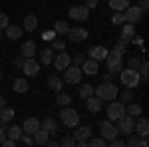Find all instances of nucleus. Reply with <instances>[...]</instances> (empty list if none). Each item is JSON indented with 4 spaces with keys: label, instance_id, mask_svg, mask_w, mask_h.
<instances>
[{
    "label": "nucleus",
    "instance_id": "30",
    "mask_svg": "<svg viewBox=\"0 0 149 147\" xmlns=\"http://www.w3.org/2000/svg\"><path fill=\"white\" fill-rule=\"evenodd\" d=\"M12 119H14V109L4 105V107L0 109V121H6V123H8V121H12Z\"/></svg>",
    "mask_w": 149,
    "mask_h": 147
},
{
    "label": "nucleus",
    "instance_id": "26",
    "mask_svg": "<svg viewBox=\"0 0 149 147\" xmlns=\"http://www.w3.org/2000/svg\"><path fill=\"white\" fill-rule=\"evenodd\" d=\"M141 111H143V107H141V103H137V102H129L127 107H125V113L127 115H133V117H139Z\"/></svg>",
    "mask_w": 149,
    "mask_h": 147
},
{
    "label": "nucleus",
    "instance_id": "35",
    "mask_svg": "<svg viewBox=\"0 0 149 147\" xmlns=\"http://www.w3.org/2000/svg\"><path fill=\"white\" fill-rule=\"evenodd\" d=\"M139 76H141V82L143 84H147V76H149V64L143 60L141 62V66H139Z\"/></svg>",
    "mask_w": 149,
    "mask_h": 147
},
{
    "label": "nucleus",
    "instance_id": "13",
    "mask_svg": "<svg viewBox=\"0 0 149 147\" xmlns=\"http://www.w3.org/2000/svg\"><path fill=\"white\" fill-rule=\"evenodd\" d=\"M72 42H84L86 38H88V30L86 28H80V26H76V28H68V32H66Z\"/></svg>",
    "mask_w": 149,
    "mask_h": 147
},
{
    "label": "nucleus",
    "instance_id": "3",
    "mask_svg": "<svg viewBox=\"0 0 149 147\" xmlns=\"http://www.w3.org/2000/svg\"><path fill=\"white\" fill-rule=\"evenodd\" d=\"M119 76H121V84H123L125 88H129V90L137 88L139 84H141V76H139V70H135V68L121 70V72H119Z\"/></svg>",
    "mask_w": 149,
    "mask_h": 147
},
{
    "label": "nucleus",
    "instance_id": "32",
    "mask_svg": "<svg viewBox=\"0 0 149 147\" xmlns=\"http://www.w3.org/2000/svg\"><path fill=\"white\" fill-rule=\"evenodd\" d=\"M56 103L60 105V107H66V105H70V103H72V95H70V93H60V91H58Z\"/></svg>",
    "mask_w": 149,
    "mask_h": 147
},
{
    "label": "nucleus",
    "instance_id": "7",
    "mask_svg": "<svg viewBox=\"0 0 149 147\" xmlns=\"http://www.w3.org/2000/svg\"><path fill=\"white\" fill-rule=\"evenodd\" d=\"M80 79H81V68L80 66H72L70 64L68 68L64 70V82L66 84H80Z\"/></svg>",
    "mask_w": 149,
    "mask_h": 147
},
{
    "label": "nucleus",
    "instance_id": "52",
    "mask_svg": "<svg viewBox=\"0 0 149 147\" xmlns=\"http://www.w3.org/2000/svg\"><path fill=\"white\" fill-rule=\"evenodd\" d=\"M54 38H56V32H54V30H50V32L44 34V40H54Z\"/></svg>",
    "mask_w": 149,
    "mask_h": 147
},
{
    "label": "nucleus",
    "instance_id": "46",
    "mask_svg": "<svg viewBox=\"0 0 149 147\" xmlns=\"http://www.w3.org/2000/svg\"><path fill=\"white\" fill-rule=\"evenodd\" d=\"M137 6H139L143 12H147V10H149V0H137Z\"/></svg>",
    "mask_w": 149,
    "mask_h": 147
},
{
    "label": "nucleus",
    "instance_id": "45",
    "mask_svg": "<svg viewBox=\"0 0 149 147\" xmlns=\"http://www.w3.org/2000/svg\"><path fill=\"white\" fill-rule=\"evenodd\" d=\"M84 60H86L84 54H76V56H74V66H81V64H84Z\"/></svg>",
    "mask_w": 149,
    "mask_h": 147
},
{
    "label": "nucleus",
    "instance_id": "16",
    "mask_svg": "<svg viewBox=\"0 0 149 147\" xmlns=\"http://www.w3.org/2000/svg\"><path fill=\"white\" fill-rule=\"evenodd\" d=\"M52 62H54L56 70H62V72H64V70H66L70 64H72V58H70V54H66V52L62 50V54L54 56V60H52Z\"/></svg>",
    "mask_w": 149,
    "mask_h": 147
},
{
    "label": "nucleus",
    "instance_id": "28",
    "mask_svg": "<svg viewBox=\"0 0 149 147\" xmlns=\"http://www.w3.org/2000/svg\"><path fill=\"white\" fill-rule=\"evenodd\" d=\"M22 127L20 125H12V127H8L6 129V135L10 137V139H14V141H20V137H22Z\"/></svg>",
    "mask_w": 149,
    "mask_h": 147
},
{
    "label": "nucleus",
    "instance_id": "2",
    "mask_svg": "<svg viewBox=\"0 0 149 147\" xmlns=\"http://www.w3.org/2000/svg\"><path fill=\"white\" fill-rule=\"evenodd\" d=\"M123 56H125V54H121V52H117V50L107 52L105 64H107V70H109L111 74H119V72L123 70Z\"/></svg>",
    "mask_w": 149,
    "mask_h": 147
},
{
    "label": "nucleus",
    "instance_id": "12",
    "mask_svg": "<svg viewBox=\"0 0 149 147\" xmlns=\"http://www.w3.org/2000/svg\"><path fill=\"white\" fill-rule=\"evenodd\" d=\"M68 14H70V18L84 22V20H88V16H90V8H88V6H72L68 10Z\"/></svg>",
    "mask_w": 149,
    "mask_h": 147
},
{
    "label": "nucleus",
    "instance_id": "21",
    "mask_svg": "<svg viewBox=\"0 0 149 147\" xmlns=\"http://www.w3.org/2000/svg\"><path fill=\"white\" fill-rule=\"evenodd\" d=\"M86 107H88V111L97 113L102 109V100L97 95H90V98H86Z\"/></svg>",
    "mask_w": 149,
    "mask_h": 147
},
{
    "label": "nucleus",
    "instance_id": "20",
    "mask_svg": "<svg viewBox=\"0 0 149 147\" xmlns=\"http://www.w3.org/2000/svg\"><path fill=\"white\" fill-rule=\"evenodd\" d=\"M22 32H24L22 26H16V24H8L6 26V38H10V40H20Z\"/></svg>",
    "mask_w": 149,
    "mask_h": 147
},
{
    "label": "nucleus",
    "instance_id": "11",
    "mask_svg": "<svg viewBox=\"0 0 149 147\" xmlns=\"http://www.w3.org/2000/svg\"><path fill=\"white\" fill-rule=\"evenodd\" d=\"M22 72L28 78H34V76H38V72H40V64L36 62L34 58H26L24 60V66H22Z\"/></svg>",
    "mask_w": 149,
    "mask_h": 147
},
{
    "label": "nucleus",
    "instance_id": "42",
    "mask_svg": "<svg viewBox=\"0 0 149 147\" xmlns=\"http://www.w3.org/2000/svg\"><path fill=\"white\" fill-rule=\"evenodd\" d=\"M131 100H133V91L127 88V90L121 93V102H131Z\"/></svg>",
    "mask_w": 149,
    "mask_h": 147
},
{
    "label": "nucleus",
    "instance_id": "56",
    "mask_svg": "<svg viewBox=\"0 0 149 147\" xmlns=\"http://www.w3.org/2000/svg\"><path fill=\"white\" fill-rule=\"evenodd\" d=\"M0 38H2V34H0Z\"/></svg>",
    "mask_w": 149,
    "mask_h": 147
},
{
    "label": "nucleus",
    "instance_id": "22",
    "mask_svg": "<svg viewBox=\"0 0 149 147\" xmlns=\"http://www.w3.org/2000/svg\"><path fill=\"white\" fill-rule=\"evenodd\" d=\"M48 88L52 91H60L62 88H64V79L60 78L58 74H52L50 78H48Z\"/></svg>",
    "mask_w": 149,
    "mask_h": 147
},
{
    "label": "nucleus",
    "instance_id": "54",
    "mask_svg": "<svg viewBox=\"0 0 149 147\" xmlns=\"http://www.w3.org/2000/svg\"><path fill=\"white\" fill-rule=\"evenodd\" d=\"M4 105H6V100H4V98H2V95H0V109H2V107H4Z\"/></svg>",
    "mask_w": 149,
    "mask_h": 147
},
{
    "label": "nucleus",
    "instance_id": "50",
    "mask_svg": "<svg viewBox=\"0 0 149 147\" xmlns=\"http://www.w3.org/2000/svg\"><path fill=\"white\" fill-rule=\"evenodd\" d=\"M0 145H4V147H14V145H16V141H14V139H6V137H4V141H2Z\"/></svg>",
    "mask_w": 149,
    "mask_h": 147
},
{
    "label": "nucleus",
    "instance_id": "41",
    "mask_svg": "<svg viewBox=\"0 0 149 147\" xmlns=\"http://www.w3.org/2000/svg\"><path fill=\"white\" fill-rule=\"evenodd\" d=\"M107 143H109L111 147H123V145H125V141H123V137H119V135H115L113 139H109Z\"/></svg>",
    "mask_w": 149,
    "mask_h": 147
},
{
    "label": "nucleus",
    "instance_id": "9",
    "mask_svg": "<svg viewBox=\"0 0 149 147\" xmlns=\"http://www.w3.org/2000/svg\"><path fill=\"white\" fill-rule=\"evenodd\" d=\"M123 16H125V22L137 24V22H141V18H143V10H141L139 6H127L125 10H123Z\"/></svg>",
    "mask_w": 149,
    "mask_h": 147
},
{
    "label": "nucleus",
    "instance_id": "27",
    "mask_svg": "<svg viewBox=\"0 0 149 147\" xmlns=\"http://www.w3.org/2000/svg\"><path fill=\"white\" fill-rule=\"evenodd\" d=\"M48 137H50V133H48L46 129H42V127H40V129H38L36 133H32V139H34V143H36V145H44Z\"/></svg>",
    "mask_w": 149,
    "mask_h": 147
},
{
    "label": "nucleus",
    "instance_id": "24",
    "mask_svg": "<svg viewBox=\"0 0 149 147\" xmlns=\"http://www.w3.org/2000/svg\"><path fill=\"white\" fill-rule=\"evenodd\" d=\"M12 88H14L16 93H26V91L30 90V84L26 82V78H16L14 84H12Z\"/></svg>",
    "mask_w": 149,
    "mask_h": 147
},
{
    "label": "nucleus",
    "instance_id": "4",
    "mask_svg": "<svg viewBox=\"0 0 149 147\" xmlns=\"http://www.w3.org/2000/svg\"><path fill=\"white\" fill-rule=\"evenodd\" d=\"M60 119H62V123L66 125V127H76V125H80V113L76 111L74 107H62V111H60Z\"/></svg>",
    "mask_w": 149,
    "mask_h": 147
},
{
    "label": "nucleus",
    "instance_id": "1",
    "mask_svg": "<svg viewBox=\"0 0 149 147\" xmlns=\"http://www.w3.org/2000/svg\"><path fill=\"white\" fill-rule=\"evenodd\" d=\"M93 95H97L102 102H111L117 98V86L113 82H103L102 86L93 88Z\"/></svg>",
    "mask_w": 149,
    "mask_h": 147
},
{
    "label": "nucleus",
    "instance_id": "48",
    "mask_svg": "<svg viewBox=\"0 0 149 147\" xmlns=\"http://www.w3.org/2000/svg\"><path fill=\"white\" fill-rule=\"evenodd\" d=\"M24 60H26V58H24L22 54H20V56H18L16 60H14V66H16V68H20V70H22V66H24Z\"/></svg>",
    "mask_w": 149,
    "mask_h": 147
},
{
    "label": "nucleus",
    "instance_id": "34",
    "mask_svg": "<svg viewBox=\"0 0 149 147\" xmlns=\"http://www.w3.org/2000/svg\"><path fill=\"white\" fill-rule=\"evenodd\" d=\"M54 60V50L52 48H44L42 50V64H52Z\"/></svg>",
    "mask_w": 149,
    "mask_h": 147
},
{
    "label": "nucleus",
    "instance_id": "18",
    "mask_svg": "<svg viewBox=\"0 0 149 147\" xmlns=\"http://www.w3.org/2000/svg\"><path fill=\"white\" fill-rule=\"evenodd\" d=\"M137 131L139 137H147L149 135V123L145 117H139V119H135V125H133V133Z\"/></svg>",
    "mask_w": 149,
    "mask_h": 147
},
{
    "label": "nucleus",
    "instance_id": "23",
    "mask_svg": "<svg viewBox=\"0 0 149 147\" xmlns=\"http://www.w3.org/2000/svg\"><path fill=\"white\" fill-rule=\"evenodd\" d=\"M20 52H22L24 58H34V54H36V42H34V40L24 42L22 48H20Z\"/></svg>",
    "mask_w": 149,
    "mask_h": 147
},
{
    "label": "nucleus",
    "instance_id": "14",
    "mask_svg": "<svg viewBox=\"0 0 149 147\" xmlns=\"http://www.w3.org/2000/svg\"><path fill=\"white\" fill-rule=\"evenodd\" d=\"M81 68V74H88V76H97L100 74V66H97V60H84V64L80 66Z\"/></svg>",
    "mask_w": 149,
    "mask_h": 147
},
{
    "label": "nucleus",
    "instance_id": "19",
    "mask_svg": "<svg viewBox=\"0 0 149 147\" xmlns=\"http://www.w3.org/2000/svg\"><path fill=\"white\" fill-rule=\"evenodd\" d=\"M107 48H103V46H92L90 50H88V54H90V58H93V60H105V56H107Z\"/></svg>",
    "mask_w": 149,
    "mask_h": 147
},
{
    "label": "nucleus",
    "instance_id": "38",
    "mask_svg": "<svg viewBox=\"0 0 149 147\" xmlns=\"http://www.w3.org/2000/svg\"><path fill=\"white\" fill-rule=\"evenodd\" d=\"M125 145H129V147H137L139 145V147H141V137L131 133V135H129V139L125 141Z\"/></svg>",
    "mask_w": 149,
    "mask_h": 147
},
{
    "label": "nucleus",
    "instance_id": "55",
    "mask_svg": "<svg viewBox=\"0 0 149 147\" xmlns=\"http://www.w3.org/2000/svg\"><path fill=\"white\" fill-rule=\"evenodd\" d=\"M0 79H2V72H0Z\"/></svg>",
    "mask_w": 149,
    "mask_h": 147
},
{
    "label": "nucleus",
    "instance_id": "51",
    "mask_svg": "<svg viewBox=\"0 0 149 147\" xmlns=\"http://www.w3.org/2000/svg\"><path fill=\"white\" fill-rule=\"evenodd\" d=\"M113 76H115V74L107 72V74H103V76H102V79H103V82H113Z\"/></svg>",
    "mask_w": 149,
    "mask_h": 147
},
{
    "label": "nucleus",
    "instance_id": "10",
    "mask_svg": "<svg viewBox=\"0 0 149 147\" xmlns=\"http://www.w3.org/2000/svg\"><path fill=\"white\" fill-rule=\"evenodd\" d=\"M123 113H125V105H123V102H111L109 105H107V117H109L111 121H117Z\"/></svg>",
    "mask_w": 149,
    "mask_h": 147
},
{
    "label": "nucleus",
    "instance_id": "29",
    "mask_svg": "<svg viewBox=\"0 0 149 147\" xmlns=\"http://www.w3.org/2000/svg\"><path fill=\"white\" fill-rule=\"evenodd\" d=\"M129 6V0H109V8L113 12H123Z\"/></svg>",
    "mask_w": 149,
    "mask_h": 147
},
{
    "label": "nucleus",
    "instance_id": "43",
    "mask_svg": "<svg viewBox=\"0 0 149 147\" xmlns=\"http://www.w3.org/2000/svg\"><path fill=\"white\" fill-rule=\"evenodd\" d=\"M8 24H10V20H8V16H6L4 12H0V30H2V28H6Z\"/></svg>",
    "mask_w": 149,
    "mask_h": 147
},
{
    "label": "nucleus",
    "instance_id": "40",
    "mask_svg": "<svg viewBox=\"0 0 149 147\" xmlns=\"http://www.w3.org/2000/svg\"><path fill=\"white\" fill-rule=\"evenodd\" d=\"M60 145H64V147H72V145H76V141H74V137L72 135H64L60 141H58Z\"/></svg>",
    "mask_w": 149,
    "mask_h": 147
},
{
    "label": "nucleus",
    "instance_id": "15",
    "mask_svg": "<svg viewBox=\"0 0 149 147\" xmlns=\"http://www.w3.org/2000/svg\"><path fill=\"white\" fill-rule=\"evenodd\" d=\"M40 127H42V123H40L38 117H28V119H24V123H22V131L28 133V135H32V133H36V131L40 129Z\"/></svg>",
    "mask_w": 149,
    "mask_h": 147
},
{
    "label": "nucleus",
    "instance_id": "5",
    "mask_svg": "<svg viewBox=\"0 0 149 147\" xmlns=\"http://www.w3.org/2000/svg\"><path fill=\"white\" fill-rule=\"evenodd\" d=\"M133 125H135V117L133 115H127V113H123L119 119H117V133L119 135H131L133 133Z\"/></svg>",
    "mask_w": 149,
    "mask_h": 147
},
{
    "label": "nucleus",
    "instance_id": "33",
    "mask_svg": "<svg viewBox=\"0 0 149 147\" xmlns=\"http://www.w3.org/2000/svg\"><path fill=\"white\" fill-rule=\"evenodd\" d=\"M90 95H93V86H90V84L80 86V98L81 100H86V98H90Z\"/></svg>",
    "mask_w": 149,
    "mask_h": 147
},
{
    "label": "nucleus",
    "instance_id": "47",
    "mask_svg": "<svg viewBox=\"0 0 149 147\" xmlns=\"http://www.w3.org/2000/svg\"><path fill=\"white\" fill-rule=\"evenodd\" d=\"M54 50H60V52H62V50H64V48H66V42H62V40H54Z\"/></svg>",
    "mask_w": 149,
    "mask_h": 147
},
{
    "label": "nucleus",
    "instance_id": "31",
    "mask_svg": "<svg viewBox=\"0 0 149 147\" xmlns=\"http://www.w3.org/2000/svg\"><path fill=\"white\" fill-rule=\"evenodd\" d=\"M68 28H70V24L66 22V20H58V22L54 24V32H56V34H60V36H66Z\"/></svg>",
    "mask_w": 149,
    "mask_h": 147
},
{
    "label": "nucleus",
    "instance_id": "6",
    "mask_svg": "<svg viewBox=\"0 0 149 147\" xmlns=\"http://www.w3.org/2000/svg\"><path fill=\"white\" fill-rule=\"evenodd\" d=\"M74 141H76V145L78 147H86V141L92 137V127L90 125H76V129H74Z\"/></svg>",
    "mask_w": 149,
    "mask_h": 147
},
{
    "label": "nucleus",
    "instance_id": "37",
    "mask_svg": "<svg viewBox=\"0 0 149 147\" xmlns=\"http://www.w3.org/2000/svg\"><path fill=\"white\" fill-rule=\"evenodd\" d=\"M123 22H125L123 12H113V16H111V24H113V26H121Z\"/></svg>",
    "mask_w": 149,
    "mask_h": 147
},
{
    "label": "nucleus",
    "instance_id": "49",
    "mask_svg": "<svg viewBox=\"0 0 149 147\" xmlns=\"http://www.w3.org/2000/svg\"><path fill=\"white\" fill-rule=\"evenodd\" d=\"M97 2H100V0H86V2H84V6H88V8L92 10V8L97 6Z\"/></svg>",
    "mask_w": 149,
    "mask_h": 147
},
{
    "label": "nucleus",
    "instance_id": "53",
    "mask_svg": "<svg viewBox=\"0 0 149 147\" xmlns=\"http://www.w3.org/2000/svg\"><path fill=\"white\" fill-rule=\"evenodd\" d=\"M4 137H6V129H4V127H0V143L4 141Z\"/></svg>",
    "mask_w": 149,
    "mask_h": 147
},
{
    "label": "nucleus",
    "instance_id": "36",
    "mask_svg": "<svg viewBox=\"0 0 149 147\" xmlns=\"http://www.w3.org/2000/svg\"><path fill=\"white\" fill-rule=\"evenodd\" d=\"M86 145H90V147H105V145H107V141H105L103 137H95V139L90 137V139L86 141Z\"/></svg>",
    "mask_w": 149,
    "mask_h": 147
},
{
    "label": "nucleus",
    "instance_id": "25",
    "mask_svg": "<svg viewBox=\"0 0 149 147\" xmlns=\"http://www.w3.org/2000/svg\"><path fill=\"white\" fill-rule=\"evenodd\" d=\"M22 28L26 30V32H34L36 28H38V18H36L34 14H28L26 18H24V24Z\"/></svg>",
    "mask_w": 149,
    "mask_h": 147
},
{
    "label": "nucleus",
    "instance_id": "17",
    "mask_svg": "<svg viewBox=\"0 0 149 147\" xmlns=\"http://www.w3.org/2000/svg\"><path fill=\"white\" fill-rule=\"evenodd\" d=\"M40 123H42V129H46L48 133H50V137H56L58 133H60V131H58V121L54 117H44Z\"/></svg>",
    "mask_w": 149,
    "mask_h": 147
},
{
    "label": "nucleus",
    "instance_id": "8",
    "mask_svg": "<svg viewBox=\"0 0 149 147\" xmlns=\"http://www.w3.org/2000/svg\"><path fill=\"white\" fill-rule=\"evenodd\" d=\"M100 135H102L105 141H109V139H113L115 135H119V133H117V127H115V123L111 121V119L100 123Z\"/></svg>",
    "mask_w": 149,
    "mask_h": 147
},
{
    "label": "nucleus",
    "instance_id": "39",
    "mask_svg": "<svg viewBox=\"0 0 149 147\" xmlns=\"http://www.w3.org/2000/svg\"><path fill=\"white\" fill-rule=\"evenodd\" d=\"M141 62H143V60H141L139 56H131L129 60H127V64H129V68H135V70H139V66H141Z\"/></svg>",
    "mask_w": 149,
    "mask_h": 147
},
{
    "label": "nucleus",
    "instance_id": "44",
    "mask_svg": "<svg viewBox=\"0 0 149 147\" xmlns=\"http://www.w3.org/2000/svg\"><path fill=\"white\" fill-rule=\"evenodd\" d=\"M20 141H22L24 145H32V143H34V139H32V137L28 135V133H22V137H20Z\"/></svg>",
    "mask_w": 149,
    "mask_h": 147
}]
</instances>
